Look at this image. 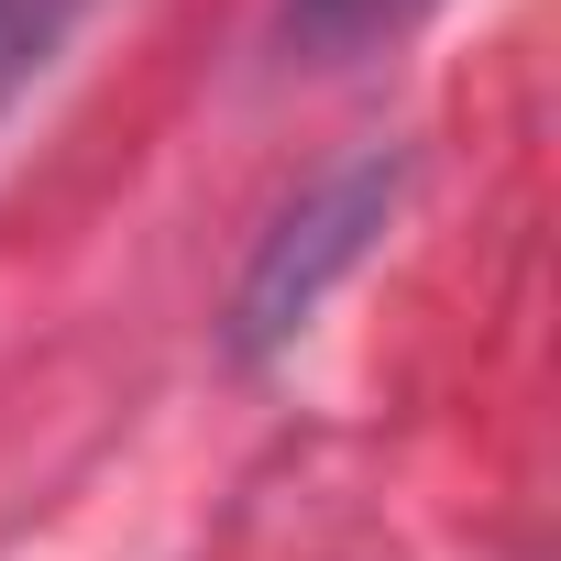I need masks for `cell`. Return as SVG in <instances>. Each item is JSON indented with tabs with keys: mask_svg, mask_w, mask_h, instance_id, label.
<instances>
[{
	"mask_svg": "<svg viewBox=\"0 0 561 561\" xmlns=\"http://www.w3.org/2000/svg\"><path fill=\"white\" fill-rule=\"evenodd\" d=\"M89 12H100V0H0V111L67 56V34H78Z\"/></svg>",
	"mask_w": 561,
	"mask_h": 561,
	"instance_id": "3957f363",
	"label": "cell"
},
{
	"mask_svg": "<svg viewBox=\"0 0 561 561\" xmlns=\"http://www.w3.org/2000/svg\"><path fill=\"white\" fill-rule=\"evenodd\" d=\"M419 12H430V0H287V56L342 67V56H364V45L408 34Z\"/></svg>",
	"mask_w": 561,
	"mask_h": 561,
	"instance_id": "7a4b0ae2",
	"label": "cell"
},
{
	"mask_svg": "<svg viewBox=\"0 0 561 561\" xmlns=\"http://www.w3.org/2000/svg\"><path fill=\"white\" fill-rule=\"evenodd\" d=\"M386 209H397V154H353V165H331V176H320L287 220L253 242L242 287H231V353H242V364L287 353V342L320 320V298L342 287L364 253H375Z\"/></svg>",
	"mask_w": 561,
	"mask_h": 561,
	"instance_id": "6da1fadb",
	"label": "cell"
}]
</instances>
